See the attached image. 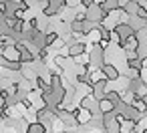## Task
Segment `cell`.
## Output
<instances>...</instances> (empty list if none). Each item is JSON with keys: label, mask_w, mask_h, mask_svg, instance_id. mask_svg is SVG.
Returning <instances> with one entry per match:
<instances>
[{"label": "cell", "mask_w": 147, "mask_h": 133, "mask_svg": "<svg viewBox=\"0 0 147 133\" xmlns=\"http://www.w3.org/2000/svg\"><path fill=\"white\" fill-rule=\"evenodd\" d=\"M89 65L93 67V69H103L107 63H105V49L97 43V45H93V49H91V53H89Z\"/></svg>", "instance_id": "1"}, {"label": "cell", "mask_w": 147, "mask_h": 133, "mask_svg": "<svg viewBox=\"0 0 147 133\" xmlns=\"http://www.w3.org/2000/svg\"><path fill=\"white\" fill-rule=\"evenodd\" d=\"M85 14H87V20H89V22H95V24H103V20L109 16V12L103 10L101 2H97V4H93L91 8H87Z\"/></svg>", "instance_id": "2"}, {"label": "cell", "mask_w": 147, "mask_h": 133, "mask_svg": "<svg viewBox=\"0 0 147 133\" xmlns=\"http://www.w3.org/2000/svg\"><path fill=\"white\" fill-rule=\"evenodd\" d=\"M113 32L117 34V38H119V45H121V43H125L127 38H131V36H135V34H137V32L131 28V24H129V22H119V24H115Z\"/></svg>", "instance_id": "3"}, {"label": "cell", "mask_w": 147, "mask_h": 133, "mask_svg": "<svg viewBox=\"0 0 147 133\" xmlns=\"http://www.w3.org/2000/svg\"><path fill=\"white\" fill-rule=\"evenodd\" d=\"M14 47H16L18 55H20V63H22V65H24V63H32V61L36 59V55H34L30 49H26V43H16Z\"/></svg>", "instance_id": "4"}, {"label": "cell", "mask_w": 147, "mask_h": 133, "mask_svg": "<svg viewBox=\"0 0 147 133\" xmlns=\"http://www.w3.org/2000/svg\"><path fill=\"white\" fill-rule=\"evenodd\" d=\"M85 53H87V45H85L83 41H79V43H75L73 47H69L67 57H69V59H77V61H79V57H83Z\"/></svg>", "instance_id": "5"}, {"label": "cell", "mask_w": 147, "mask_h": 133, "mask_svg": "<svg viewBox=\"0 0 147 133\" xmlns=\"http://www.w3.org/2000/svg\"><path fill=\"white\" fill-rule=\"evenodd\" d=\"M101 75H103L107 81H117V79L121 77V75H119V71H117V67H115V65H109V63L101 69Z\"/></svg>", "instance_id": "6"}, {"label": "cell", "mask_w": 147, "mask_h": 133, "mask_svg": "<svg viewBox=\"0 0 147 133\" xmlns=\"http://www.w3.org/2000/svg\"><path fill=\"white\" fill-rule=\"evenodd\" d=\"M139 8H141V4L137 2V0H127V2L123 4V12H125L127 16H137Z\"/></svg>", "instance_id": "7"}, {"label": "cell", "mask_w": 147, "mask_h": 133, "mask_svg": "<svg viewBox=\"0 0 147 133\" xmlns=\"http://www.w3.org/2000/svg\"><path fill=\"white\" fill-rule=\"evenodd\" d=\"M101 6H103V10L105 12H117L119 8H123V4H121V0H103L101 2Z\"/></svg>", "instance_id": "8"}, {"label": "cell", "mask_w": 147, "mask_h": 133, "mask_svg": "<svg viewBox=\"0 0 147 133\" xmlns=\"http://www.w3.org/2000/svg\"><path fill=\"white\" fill-rule=\"evenodd\" d=\"M127 69H133V71H143V61L137 57V59H127Z\"/></svg>", "instance_id": "9"}, {"label": "cell", "mask_w": 147, "mask_h": 133, "mask_svg": "<svg viewBox=\"0 0 147 133\" xmlns=\"http://www.w3.org/2000/svg\"><path fill=\"white\" fill-rule=\"evenodd\" d=\"M105 99H109V101H111V103H113L115 107H117V105H119V103L123 101V99H121V93H119V91H107Z\"/></svg>", "instance_id": "10"}, {"label": "cell", "mask_w": 147, "mask_h": 133, "mask_svg": "<svg viewBox=\"0 0 147 133\" xmlns=\"http://www.w3.org/2000/svg\"><path fill=\"white\" fill-rule=\"evenodd\" d=\"M99 109H101V113L105 115V113H111V111L115 109V105H113L109 99H101V101H99Z\"/></svg>", "instance_id": "11"}, {"label": "cell", "mask_w": 147, "mask_h": 133, "mask_svg": "<svg viewBox=\"0 0 147 133\" xmlns=\"http://www.w3.org/2000/svg\"><path fill=\"white\" fill-rule=\"evenodd\" d=\"M26 133H47V129H45V125H40L38 121H34V123H30L26 127Z\"/></svg>", "instance_id": "12"}, {"label": "cell", "mask_w": 147, "mask_h": 133, "mask_svg": "<svg viewBox=\"0 0 147 133\" xmlns=\"http://www.w3.org/2000/svg\"><path fill=\"white\" fill-rule=\"evenodd\" d=\"M55 43H59V32H47V49L51 47V45H55Z\"/></svg>", "instance_id": "13"}, {"label": "cell", "mask_w": 147, "mask_h": 133, "mask_svg": "<svg viewBox=\"0 0 147 133\" xmlns=\"http://www.w3.org/2000/svg\"><path fill=\"white\" fill-rule=\"evenodd\" d=\"M55 65H57L59 69L67 67V57H63V55H57V57H55Z\"/></svg>", "instance_id": "14"}, {"label": "cell", "mask_w": 147, "mask_h": 133, "mask_svg": "<svg viewBox=\"0 0 147 133\" xmlns=\"http://www.w3.org/2000/svg\"><path fill=\"white\" fill-rule=\"evenodd\" d=\"M22 75H24L26 79H32V77H34V71H32V69H26V67H24V69H22ZM34 79H36V77H34Z\"/></svg>", "instance_id": "15"}, {"label": "cell", "mask_w": 147, "mask_h": 133, "mask_svg": "<svg viewBox=\"0 0 147 133\" xmlns=\"http://www.w3.org/2000/svg\"><path fill=\"white\" fill-rule=\"evenodd\" d=\"M65 2H67V6H69V8H75V6H79V4H81V0H65Z\"/></svg>", "instance_id": "16"}, {"label": "cell", "mask_w": 147, "mask_h": 133, "mask_svg": "<svg viewBox=\"0 0 147 133\" xmlns=\"http://www.w3.org/2000/svg\"><path fill=\"white\" fill-rule=\"evenodd\" d=\"M81 4H83L85 8H91V6H93V4H97V2H95V0H81Z\"/></svg>", "instance_id": "17"}, {"label": "cell", "mask_w": 147, "mask_h": 133, "mask_svg": "<svg viewBox=\"0 0 147 133\" xmlns=\"http://www.w3.org/2000/svg\"><path fill=\"white\" fill-rule=\"evenodd\" d=\"M143 133H147V127H145V129H143Z\"/></svg>", "instance_id": "18"}, {"label": "cell", "mask_w": 147, "mask_h": 133, "mask_svg": "<svg viewBox=\"0 0 147 133\" xmlns=\"http://www.w3.org/2000/svg\"><path fill=\"white\" fill-rule=\"evenodd\" d=\"M0 127H2V119H0Z\"/></svg>", "instance_id": "19"}, {"label": "cell", "mask_w": 147, "mask_h": 133, "mask_svg": "<svg viewBox=\"0 0 147 133\" xmlns=\"http://www.w3.org/2000/svg\"><path fill=\"white\" fill-rule=\"evenodd\" d=\"M18 2H26V0H18Z\"/></svg>", "instance_id": "20"}, {"label": "cell", "mask_w": 147, "mask_h": 133, "mask_svg": "<svg viewBox=\"0 0 147 133\" xmlns=\"http://www.w3.org/2000/svg\"><path fill=\"white\" fill-rule=\"evenodd\" d=\"M145 2H147V0H145ZM141 6H143V4H141Z\"/></svg>", "instance_id": "21"}]
</instances>
